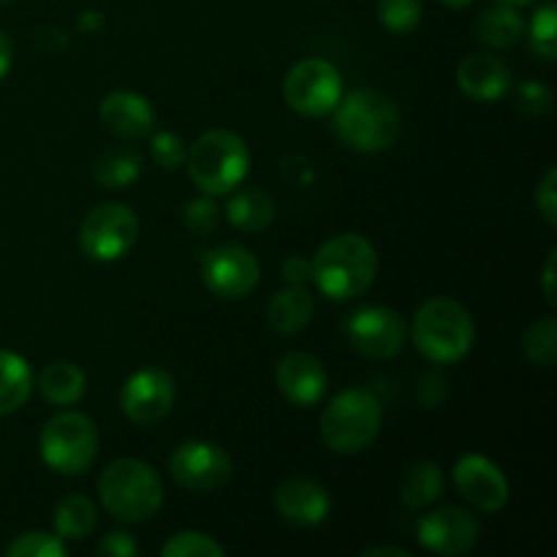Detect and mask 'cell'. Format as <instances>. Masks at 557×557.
Here are the masks:
<instances>
[{
  "label": "cell",
  "mask_w": 557,
  "mask_h": 557,
  "mask_svg": "<svg viewBox=\"0 0 557 557\" xmlns=\"http://www.w3.org/2000/svg\"><path fill=\"white\" fill-rule=\"evenodd\" d=\"M379 272L375 248L362 234H337L326 239L310 261V277L332 302L354 299L370 288Z\"/></svg>",
  "instance_id": "1"
},
{
  "label": "cell",
  "mask_w": 557,
  "mask_h": 557,
  "mask_svg": "<svg viewBox=\"0 0 557 557\" xmlns=\"http://www.w3.org/2000/svg\"><path fill=\"white\" fill-rule=\"evenodd\" d=\"M417 351L433 364H457L471 354L476 326L471 313L451 297H433L417 310L411 324Z\"/></svg>",
  "instance_id": "2"
},
{
  "label": "cell",
  "mask_w": 557,
  "mask_h": 557,
  "mask_svg": "<svg viewBox=\"0 0 557 557\" xmlns=\"http://www.w3.org/2000/svg\"><path fill=\"white\" fill-rule=\"evenodd\" d=\"M332 128L346 147L357 152H381L400 134V109L379 90H354L332 109Z\"/></svg>",
  "instance_id": "3"
},
{
  "label": "cell",
  "mask_w": 557,
  "mask_h": 557,
  "mask_svg": "<svg viewBox=\"0 0 557 557\" xmlns=\"http://www.w3.org/2000/svg\"><path fill=\"white\" fill-rule=\"evenodd\" d=\"M101 506L120 522H147L163 504V484L156 468L125 457L107 466L98 479Z\"/></svg>",
  "instance_id": "4"
},
{
  "label": "cell",
  "mask_w": 557,
  "mask_h": 557,
  "mask_svg": "<svg viewBox=\"0 0 557 557\" xmlns=\"http://www.w3.org/2000/svg\"><path fill=\"white\" fill-rule=\"evenodd\" d=\"M185 163H188V174L196 188L205 190L207 196H223L245 180L250 152L243 136L226 128H215L201 134L190 145Z\"/></svg>",
  "instance_id": "5"
},
{
  "label": "cell",
  "mask_w": 557,
  "mask_h": 557,
  "mask_svg": "<svg viewBox=\"0 0 557 557\" xmlns=\"http://www.w3.org/2000/svg\"><path fill=\"white\" fill-rule=\"evenodd\" d=\"M384 419L381 400L370 389H346L321 413V438L337 455H357L375 441Z\"/></svg>",
  "instance_id": "6"
},
{
  "label": "cell",
  "mask_w": 557,
  "mask_h": 557,
  "mask_svg": "<svg viewBox=\"0 0 557 557\" xmlns=\"http://www.w3.org/2000/svg\"><path fill=\"white\" fill-rule=\"evenodd\" d=\"M41 460L63 476H79L98 455V428L79 411H63L41 430Z\"/></svg>",
  "instance_id": "7"
},
{
  "label": "cell",
  "mask_w": 557,
  "mask_h": 557,
  "mask_svg": "<svg viewBox=\"0 0 557 557\" xmlns=\"http://www.w3.org/2000/svg\"><path fill=\"white\" fill-rule=\"evenodd\" d=\"M139 237V218L120 201L92 207L79 226V245L92 261H117L134 248Z\"/></svg>",
  "instance_id": "8"
},
{
  "label": "cell",
  "mask_w": 557,
  "mask_h": 557,
  "mask_svg": "<svg viewBox=\"0 0 557 557\" xmlns=\"http://www.w3.org/2000/svg\"><path fill=\"white\" fill-rule=\"evenodd\" d=\"M283 96H286L288 109L302 117H321V114H330L343 98V76L330 60H299L286 74Z\"/></svg>",
  "instance_id": "9"
},
{
  "label": "cell",
  "mask_w": 557,
  "mask_h": 557,
  "mask_svg": "<svg viewBox=\"0 0 557 557\" xmlns=\"http://www.w3.org/2000/svg\"><path fill=\"white\" fill-rule=\"evenodd\" d=\"M346 341L368 359L397 357L406 346V321L384 305H364L346 319Z\"/></svg>",
  "instance_id": "10"
},
{
  "label": "cell",
  "mask_w": 557,
  "mask_h": 557,
  "mask_svg": "<svg viewBox=\"0 0 557 557\" xmlns=\"http://www.w3.org/2000/svg\"><path fill=\"white\" fill-rule=\"evenodd\" d=\"M169 473L180 487L190 493H215L232 482L234 462L226 451L210 441H188L174 449Z\"/></svg>",
  "instance_id": "11"
},
{
  "label": "cell",
  "mask_w": 557,
  "mask_h": 557,
  "mask_svg": "<svg viewBox=\"0 0 557 557\" xmlns=\"http://www.w3.org/2000/svg\"><path fill=\"white\" fill-rule=\"evenodd\" d=\"M261 264L243 245H218L201 259V281L218 299H243L259 286Z\"/></svg>",
  "instance_id": "12"
},
{
  "label": "cell",
  "mask_w": 557,
  "mask_h": 557,
  "mask_svg": "<svg viewBox=\"0 0 557 557\" xmlns=\"http://www.w3.org/2000/svg\"><path fill=\"white\" fill-rule=\"evenodd\" d=\"M174 379L163 368H141L131 375L120 392V408L134 424L150 428L163 422L174 406Z\"/></svg>",
  "instance_id": "13"
},
{
  "label": "cell",
  "mask_w": 557,
  "mask_h": 557,
  "mask_svg": "<svg viewBox=\"0 0 557 557\" xmlns=\"http://www.w3.org/2000/svg\"><path fill=\"white\" fill-rule=\"evenodd\" d=\"M455 487L473 509L495 511L509 504V482L493 460L482 455H466L455 466Z\"/></svg>",
  "instance_id": "14"
},
{
  "label": "cell",
  "mask_w": 557,
  "mask_h": 557,
  "mask_svg": "<svg viewBox=\"0 0 557 557\" xmlns=\"http://www.w3.org/2000/svg\"><path fill=\"white\" fill-rule=\"evenodd\" d=\"M417 539L428 553L462 555L479 542V522L457 506H444L419 520Z\"/></svg>",
  "instance_id": "15"
},
{
  "label": "cell",
  "mask_w": 557,
  "mask_h": 557,
  "mask_svg": "<svg viewBox=\"0 0 557 557\" xmlns=\"http://www.w3.org/2000/svg\"><path fill=\"white\" fill-rule=\"evenodd\" d=\"M272 500H275V509L283 520L302 528L321 525V522L330 517L332 509L330 493H326L319 482L302 476L286 479V482L275 490V498Z\"/></svg>",
  "instance_id": "16"
},
{
  "label": "cell",
  "mask_w": 557,
  "mask_h": 557,
  "mask_svg": "<svg viewBox=\"0 0 557 557\" xmlns=\"http://www.w3.org/2000/svg\"><path fill=\"white\" fill-rule=\"evenodd\" d=\"M457 85L466 92L471 101L493 103L509 96L511 85H515V74L509 65L493 54H468L462 63L457 65Z\"/></svg>",
  "instance_id": "17"
},
{
  "label": "cell",
  "mask_w": 557,
  "mask_h": 557,
  "mask_svg": "<svg viewBox=\"0 0 557 557\" xmlns=\"http://www.w3.org/2000/svg\"><path fill=\"white\" fill-rule=\"evenodd\" d=\"M275 381L281 395L292 406L310 408L324 397L326 392V370L310 354H286L275 368Z\"/></svg>",
  "instance_id": "18"
},
{
  "label": "cell",
  "mask_w": 557,
  "mask_h": 557,
  "mask_svg": "<svg viewBox=\"0 0 557 557\" xmlns=\"http://www.w3.org/2000/svg\"><path fill=\"white\" fill-rule=\"evenodd\" d=\"M103 128L120 139H139L156 128V109L145 96L131 90H114L98 107Z\"/></svg>",
  "instance_id": "19"
},
{
  "label": "cell",
  "mask_w": 557,
  "mask_h": 557,
  "mask_svg": "<svg viewBox=\"0 0 557 557\" xmlns=\"http://www.w3.org/2000/svg\"><path fill=\"white\" fill-rule=\"evenodd\" d=\"M310 315H313V294L305 286H286L267 302V324L281 335L302 332Z\"/></svg>",
  "instance_id": "20"
},
{
  "label": "cell",
  "mask_w": 557,
  "mask_h": 557,
  "mask_svg": "<svg viewBox=\"0 0 557 557\" xmlns=\"http://www.w3.org/2000/svg\"><path fill=\"white\" fill-rule=\"evenodd\" d=\"M473 33L484 47L509 49L525 36V20L511 5H493L484 9L473 22Z\"/></svg>",
  "instance_id": "21"
},
{
  "label": "cell",
  "mask_w": 557,
  "mask_h": 557,
  "mask_svg": "<svg viewBox=\"0 0 557 557\" xmlns=\"http://www.w3.org/2000/svg\"><path fill=\"white\" fill-rule=\"evenodd\" d=\"M226 218L239 232H264L272 223V218H275V201H272V196L267 190L243 188L237 194H232V199H228Z\"/></svg>",
  "instance_id": "22"
},
{
  "label": "cell",
  "mask_w": 557,
  "mask_h": 557,
  "mask_svg": "<svg viewBox=\"0 0 557 557\" xmlns=\"http://www.w3.org/2000/svg\"><path fill=\"white\" fill-rule=\"evenodd\" d=\"M38 389L52 406H74L85 397L87 375L79 364L63 359V362H52L44 368L41 379H38Z\"/></svg>",
  "instance_id": "23"
},
{
  "label": "cell",
  "mask_w": 557,
  "mask_h": 557,
  "mask_svg": "<svg viewBox=\"0 0 557 557\" xmlns=\"http://www.w3.org/2000/svg\"><path fill=\"white\" fill-rule=\"evenodd\" d=\"M33 392V370L25 357L0 348V417L20 411Z\"/></svg>",
  "instance_id": "24"
},
{
  "label": "cell",
  "mask_w": 557,
  "mask_h": 557,
  "mask_svg": "<svg viewBox=\"0 0 557 557\" xmlns=\"http://www.w3.org/2000/svg\"><path fill=\"white\" fill-rule=\"evenodd\" d=\"M441 493H444V471L433 460L413 462L400 482V498L411 509H424V506L435 504Z\"/></svg>",
  "instance_id": "25"
},
{
  "label": "cell",
  "mask_w": 557,
  "mask_h": 557,
  "mask_svg": "<svg viewBox=\"0 0 557 557\" xmlns=\"http://www.w3.org/2000/svg\"><path fill=\"white\" fill-rule=\"evenodd\" d=\"M54 533L65 542H82V539L90 536L96 531L98 511L92 506L90 498L85 495H69V498L60 500L54 506Z\"/></svg>",
  "instance_id": "26"
},
{
  "label": "cell",
  "mask_w": 557,
  "mask_h": 557,
  "mask_svg": "<svg viewBox=\"0 0 557 557\" xmlns=\"http://www.w3.org/2000/svg\"><path fill=\"white\" fill-rule=\"evenodd\" d=\"M141 174V161L136 152L131 150H109L103 156L96 158L92 163V180H96L101 188L120 190L128 188L139 180Z\"/></svg>",
  "instance_id": "27"
},
{
  "label": "cell",
  "mask_w": 557,
  "mask_h": 557,
  "mask_svg": "<svg viewBox=\"0 0 557 557\" xmlns=\"http://www.w3.org/2000/svg\"><path fill=\"white\" fill-rule=\"evenodd\" d=\"M522 351L533 364L542 368H555L557 362V324L553 315L533 321L522 337Z\"/></svg>",
  "instance_id": "28"
},
{
  "label": "cell",
  "mask_w": 557,
  "mask_h": 557,
  "mask_svg": "<svg viewBox=\"0 0 557 557\" xmlns=\"http://www.w3.org/2000/svg\"><path fill=\"white\" fill-rule=\"evenodd\" d=\"M528 41L531 49L544 60L557 58V5L544 3L539 5L536 14L531 16V25H528Z\"/></svg>",
  "instance_id": "29"
},
{
  "label": "cell",
  "mask_w": 557,
  "mask_h": 557,
  "mask_svg": "<svg viewBox=\"0 0 557 557\" xmlns=\"http://www.w3.org/2000/svg\"><path fill=\"white\" fill-rule=\"evenodd\" d=\"M379 22L392 33H411L422 22V0H379Z\"/></svg>",
  "instance_id": "30"
},
{
  "label": "cell",
  "mask_w": 557,
  "mask_h": 557,
  "mask_svg": "<svg viewBox=\"0 0 557 557\" xmlns=\"http://www.w3.org/2000/svg\"><path fill=\"white\" fill-rule=\"evenodd\" d=\"M65 553L69 549H65L63 539L47 531H27L5 547L9 557H65Z\"/></svg>",
  "instance_id": "31"
},
{
  "label": "cell",
  "mask_w": 557,
  "mask_h": 557,
  "mask_svg": "<svg viewBox=\"0 0 557 557\" xmlns=\"http://www.w3.org/2000/svg\"><path fill=\"white\" fill-rule=\"evenodd\" d=\"M161 555L163 557H223L226 555V549H223L215 539L207 536V533L183 531L163 544Z\"/></svg>",
  "instance_id": "32"
},
{
  "label": "cell",
  "mask_w": 557,
  "mask_h": 557,
  "mask_svg": "<svg viewBox=\"0 0 557 557\" xmlns=\"http://www.w3.org/2000/svg\"><path fill=\"white\" fill-rule=\"evenodd\" d=\"M515 103L528 117H544L555 109V96L542 82H522L515 92Z\"/></svg>",
  "instance_id": "33"
},
{
  "label": "cell",
  "mask_w": 557,
  "mask_h": 557,
  "mask_svg": "<svg viewBox=\"0 0 557 557\" xmlns=\"http://www.w3.org/2000/svg\"><path fill=\"white\" fill-rule=\"evenodd\" d=\"M218 218H221V212H218L215 201L207 199V196L188 201V205H185V210H183L185 228H188L190 234H199V237L215 232Z\"/></svg>",
  "instance_id": "34"
},
{
  "label": "cell",
  "mask_w": 557,
  "mask_h": 557,
  "mask_svg": "<svg viewBox=\"0 0 557 557\" xmlns=\"http://www.w3.org/2000/svg\"><path fill=\"white\" fill-rule=\"evenodd\" d=\"M150 152L152 161L163 169H180L185 163V156H188L185 141L177 134H172V131H161V134L152 136Z\"/></svg>",
  "instance_id": "35"
},
{
  "label": "cell",
  "mask_w": 557,
  "mask_h": 557,
  "mask_svg": "<svg viewBox=\"0 0 557 557\" xmlns=\"http://www.w3.org/2000/svg\"><path fill=\"white\" fill-rule=\"evenodd\" d=\"M536 210L549 226H557V169H549L536 188Z\"/></svg>",
  "instance_id": "36"
},
{
  "label": "cell",
  "mask_w": 557,
  "mask_h": 557,
  "mask_svg": "<svg viewBox=\"0 0 557 557\" xmlns=\"http://www.w3.org/2000/svg\"><path fill=\"white\" fill-rule=\"evenodd\" d=\"M96 553L103 557H134L136 553H139V547H136V542L131 533L112 531V533H107L101 542H98Z\"/></svg>",
  "instance_id": "37"
},
{
  "label": "cell",
  "mask_w": 557,
  "mask_h": 557,
  "mask_svg": "<svg viewBox=\"0 0 557 557\" xmlns=\"http://www.w3.org/2000/svg\"><path fill=\"white\" fill-rule=\"evenodd\" d=\"M417 395L424 408H438L441 403L446 400V395H449V386H446V381L441 379L438 373H428L422 375V381H419Z\"/></svg>",
  "instance_id": "38"
},
{
  "label": "cell",
  "mask_w": 557,
  "mask_h": 557,
  "mask_svg": "<svg viewBox=\"0 0 557 557\" xmlns=\"http://www.w3.org/2000/svg\"><path fill=\"white\" fill-rule=\"evenodd\" d=\"M281 275L288 286H305V283L310 281V261L302 259V256H292V259L283 264Z\"/></svg>",
  "instance_id": "39"
},
{
  "label": "cell",
  "mask_w": 557,
  "mask_h": 557,
  "mask_svg": "<svg viewBox=\"0 0 557 557\" xmlns=\"http://www.w3.org/2000/svg\"><path fill=\"white\" fill-rule=\"evenodd\" d=\"M555 261H557V250L547 256V261H544V297H547L549 305H555Z\"/></svg>",
  "instance_id": "40"
},
{
  "label": "cell",
  "mask_w": 557,
  "mask_h": 557,
  "mask_svg": "<svg viewBox=\"0 0 557 557\" xmlns=\"http://www.w3.org/2000/svg\"><path fill=\"white\" fill-rule=\"evenodd\" d=\"M11 60H14V49H11V38L0 30V79L9 74Z\"/></svg>",
  "instance_id": "41"
},
{
  "label": "cell",
  "mask_w": 557,
  "mask_h": 557,
  "mask_svg": "<svg viewBox=\"0 0 557 557\" xmlns=\"http://www.w3.org/2000/svg\"><path fill=\"white\" fill-rule=\"evenodd\" d=\"M364 557H411V553L403 547H373V549H364Z\"/></svg>",
  "instance_id": "42"
},
{
  "label": "cell",
  "mask_w": 557,
  "mask_h": 557,
  "mask_svg": "<svg viewBox=\"0 0 557 557\" xmlns=\"http://www.w3.org/2000/svg\"><path fill=\"white\" fill-rule=\"evenodd\" d=\"M103 25V16L101 11H85V14L79 16V27L82 30H96V27Z\"/></svg>",
  "instance_id": "43"
},
{
  "label": "cell",
  "mask_w": 557,
  "mask_h": 557,
  "mask_svg": "<svg viewBox=\"0 0 557 557\" xmlns=\"http://www.w3.org/2000/svg\"><path fill=\"white\" fill-rule=\"evenodd\" d=\"M498 5H511V9H522V5H531L533 0H495Z\"/></svg>",
  "instance_id": "44"
},
{
  "label": "cell",
  "mask_w": 557,
  "mask_h": 557,
  "mask_svg": "<svg viewBox=\"0 0 557 557\" xmlns=\"http://www.w3.org/2000/svg\"><path fill=\"white\" fill-rule=\"evenodd\" d=\"M444 5H449V9H466V5H471L473 0H441Z\"/></svg>",
  "instance_id": "45"
},
{
  "label": "cell",
  "mask_w": 557,
  "mask_h": 557,
  "mask_svg": "<svg viewBox=\"0 0 557 557\" xmlns=\"http://www.w3.org/2000/svg\"><path fill=\"white\" fill-rule=\"evenodd\" d=\"M0 3H9V0H0Z\"/></svg>",
  "instance_id": "46"
}]
</instances>
